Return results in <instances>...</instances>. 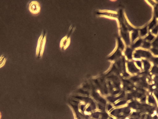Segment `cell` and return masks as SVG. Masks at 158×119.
<instances>
[{
	"instance_id": "6da1fadb",
	"label": "cell",
	"mask_w": 158,
	"mask_h": 119,
	"mask_svg": "<svg viewBox=\"0 0 158 119\" xmlns=\"http://www.w3.org/2000/svg\"><path fill=\"white\" fill-rule=\"evenodd\" d=\"M46 33L45 31L43 30L40 36L38 43H37V46H36V56L38 58H41L42 56L44 48V45H45V42H46Z\"/></svg>"
},
{
	"instance_id": "7a4b0ae2",
	"label": "cell",
	"mask_w": 158,
	"mask_h": 119,
	"mask_svg": "<svg viewBox=\"0 0 158 119\" xmlns=\"http://www.w3.org/2000/svg\"><path fill=\"white\" fill-rule=\"evenodd\" d=\"M28 9L31 13L37 14L40 11V5L37 1H31L28 6Z\"/></svg>"
},
{
	"instance_id": "3957f363",
	"label": "cell",
	"mask_w": 158,
	"mask_h": 119,
	"mask_svg": "<svg viewBox=\"0 0 158 119\" xmlns=\"http://www.w3.org/2000/svg\"><path fill=\"white\" fill-rule=\"evenodd\" d=\"M6 57L4 56V58L0 61V68L3 66L6 63Z\"/></svg>"
},
{
	"instance_id": "277c9868",
	"label": "cell",
	"mask_w": 158,
	"mask_h": 119,
	"mask_svg": "<svg viewBox=\"0 0 158 119\" xmlns=\"http://www.w3.org/2000/svg\"><path fill=\"white\" fill-rule=\"evenodd\" d=\"M4 58V55H2L0 57V61H1Z\"/></svg>"
},
{
	"instance_id": "5b68a950",
	"label": "cell",
	"mask_w": 158,
	"mask_h": 119,
	"mask_svg": "<svg viewBox=\"0 0 158 119\" xmlns=\"http://www.w3.org/2000/svg\"><path fill=\"white\" fill-rule=\"evenodd\" d=\"M1 112H0V118H1Z\"/></svg>"
}]
</instances>
